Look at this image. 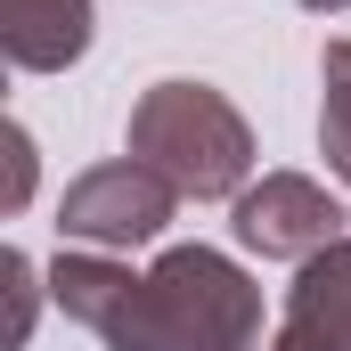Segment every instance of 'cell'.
Segmentation results:
<instances>
[{"mask_svg": "<svg viewBox=\"0 0 351 351\" xmlns=\"http://www.w3.org/2000/svg\"><path fill=\"white\" fill-rule=\"evenodd\" d=\"M278 343H294V351H351V237H335L327 254H311V262L294 269Z\"/></svg>", "mask_w": 351, "mask_h": 351, "instance_id": "5b68a950", "label": "cell"}, {"mask_svg": "<svg viewBox=\"0 0 351 351\" xmlns=\"http://www.w3.org/2000/svg\"><path fill=\"white\" fill-rule=\"evenodd\" d=\"M123 147L147 164V172H164L180 196H245L254 188V123L221 98L213 82H156L139 90V106H131V131H123Z\"/></svg>", "mask_w": 351, "mask_h": 351, "instance_id": "7a4b0ae2", "label": "cell"}, {"mask_svg": "<svg viewBox=\"0 0 351 351\" xmlns=\"http://www.w3.org/2000/svg\"><path fill=\"white\" fill-rule=\"evenodd\" d=\"M0 147H8V188H0V213H25V196H33V139H25V123H8V131H0Z\"/></svg>", "mask_w": 351, "mask_h": 351, "instance_id": "9c48e42d", "label": "cell"}, {"mask_svg": "<svg viewBox=\"0 0 351 351\" xmlns=\"http://www.w3.org/2000/svg\"><path fill=\"white\" fill-rule=\"evenodd\" d=\"M343 204L319 188L311 172H262L237 204H229V229H237V245L245 254H262V262H311V254H327L335 237H343Z\"/></svg>", "mask_w": 351, "mask_h": 351, "instance_id": "277c9868", "label": "cell"}, {"mask_svg": "<svg viewBox=\"0 0 351 351\" xmlns=\"http://www.w3.org/2000/svg\"><path fill=\"white\" fill-rule=\"evenodd\" d=\"M319 90H327V106H319V156H327V172L351 188V41H327Z\"/></svg>", "mask_w": 351, "mask_h": 351, "instance_id": "52a82bcc", "label": "cell"}, {"mask_svg": "<svg viewBox=\"0 0 351 351\" xmlns=\"http://www.w3.org/2000/svg\"><path fill=\"white\" fill-rule=\"evenodd\" d=\"M49 302L90 327L106 351H254L262 343V286L221 245H172L156 269L114 254H58Z\"/></svg>", "mask_w": 351, "mask_h": 351, "instance_id": "6da1fadb", "label": "cell"}, {"mask_svg": "<svg viewBox=\"0 0 351 351\" xmlns=\"http://www.w3.org/2000/svg\"><path fill=\"white\" fill-rule=\"evenodd\" d=\"M269 351H294V343H269Z\"/></svg>", "mask_w": 351, "mask_h": 351, "instance_id": "8fae6325", "label": "cell"}, {"mask_svg": "<svg viewBox=\"0 0 351 351\" xmlns=\"http://www.w3.org/2000/svg\"><path fill=\"white\" fill-rule=\"evenodd\" d=\"M180 213V188L164 172H147L139 156H114V164H90L82 180H66L58 196V237L90 245V254H131V245H156Z\"/></svg>", "mask_w": 351, "mask_h": 351, "instance_id": "3957f363", "label": "cell"}, {"mask_svg": "<svg viewBox=\"0 0 351 351\" xmlns=\"http://www.w3.org/2000/svg\"><path fill=\"white\" fill-rule=\"evenodd\" d=\"M302 8H311V16H343L351 0H302Z\"/></svg>", "mask_w": 351, "mask_h": 351, "instance_id": "30bf717a", "label": "cell"}, {"mask_svg": "<svg viewBox=\"0 0 351 351\" xmlns=\"http://www.w3.org/2000/svg\"><path fill=\"white\" fill-rule=\"evenodd\" d=\"M0 278H8V327H0V351H25L33 335V311H41V286H49V269H33L16 245L0 254Z\"/></svg>", "mask_w": 351, "mask_h": 351, "instance_id": "ba28073f", "label": "cell"}, {"mask_svg": "<svg viewBox=\"0 0 351 351\" xmlns=\"http://www.w3.org/2000/svg\"><path fill=\"white\" fill-rule=\"evenodd\" d=\"M90 25H98L90 0H8L0 49H8L16 74H66V66L90 49Z\"/></svg>", "mask_w": 351, "mask_h": 351, "instance_id": "8992f818", "label": "cell"}]
</instances>
